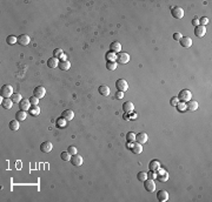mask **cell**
I'll list each match as a JSON object with an SVG mask.
<instances>
[{
    "mask_svg": "<svg viewBox=\"0 0 212 202\" xmlns=\"http://www.w3.org/2000/svg\"><path fill=\"white\" fill-rule=\"evenodd\" d=\"M178 100H180V101H183V102H188V101H190L191 100V98H192V93L189 91V90H181L180 92H179V94H178Z\"/></svg>",
    "mask_w": 212,
    "mask_h": 202,
    "instance_id": "obj_1",
    "label": "cell"
},
{
    "mask_svg": "<svg viewBox=\"0 0 212 202\" xmlns=\"http://www.w3.org/2000/svg\"><path fill=\"white\" fill-rule=\"evenodd\" d=\"M115 87L119 92H126L129 90V85H127V81L125 79H118L115 81Z\"/></svg>",
    "mask_w": 212,
    "mask_h": 202,
    "instance_id": "obj_2",
    "label": "cell"
},
{
    "mask_svg": "<svg viewBox=\"0 0 212 202\" xmlns=\"http://www.w3.org/2000/svg\"><path fill=\"white\" fill-rule=\"evenodd\" d=\"M171 14L176 19H181L184 17V10L179 6H173V7H171Z\"/></svg>",
    "mask_w": 212,
    "mask_h": 202,
    "instance_id": "obj_3",
    "label": "cell"
},
{
    "mask_svg": "<svg viewBox=\"0 0 212 202\" xmlns=\"http://www.w3.org/2000/svg\"><path fill=\"white\" fill-rule=\"evenodd\" d=\"M115 61L117 64H127L130 61V55L127 53H118L117 54V58H115Z\"/></svg>",
    "mask_w": 212,
    "mask_h": 202,
    "instance_id": "obj_4",
    "label": "cell"
},
{
    "mask_svg": "<svg viewBox=\"0 0 212 202\" xmlns=\"http://www.w3.org/2000/svg\"><path fill=\"white\" fill-rule=\"evenodd\" d=\"M143 183H144V188H145V190H146V192H148V193H152V192L156 189V185H155V182H153V180H152V179H146Z\"/></svg>",
    "mask_w": 212,
    "mask_h": 202,
    "instance_id": "obj_5",
    "label": "cell"
},
{
    "mask_svg": "<svg viewBox=\"0 0 212 202\" xmlns=\"http://www.w3.org/2000/svg\"><path fill=\"white\" fill-rule=\"evenodd\" d=\"M12 92H13V88L11 85H4L1 87V96H4V98L12 96V94H13Z\"/></svg>",
    "mask_w": 212,
    "mask_h": 202,
    "instance_id": "obj_6",
    "label": "cell"
},
{
    "mask_svg": "<svg viewBox=\"0 0 212 202\" xmlns=\"http://www.w3.org/2000/svg\"><path fill=\"white\" fill-rule=\"evenodd\" d=\"M29 41H31V39H29V37L27 34H21L17 38V42L21 46H27L29 44Z\"/></svg>",
    "mask_w": 212,
    "mask_h": 202,
    "instance_id": "obj_7",
    "label": "cell"
},
{
    "mask_svg": "<svg viewBox=\"0 0 212 202\" xmlns=\"http://www.w3.org/2000/svg\"><path fill=\"white\" fill-rule=\"evenodd\" d=\"M71 163L74 166V167H80L83 165V158L79 155V154H74L71 156Z\"/></svg>",
    "mask_w": 212,
    "mask_h": 202,
    "instance_id": "obj_8",
    "label": "cell"
},
{
    "mask_svg": "<svg viewBox=\"0 0 212 202\" xmlns=\"http://www.w3.org/2000/svg\"><path fill=\"white\" fill-rule=\"evenodd\" d=\"M206 33V27L205 26H202V25H198L195 27V35L198 37V38H202L204 37Z\"/></svg>",
    "mask_w": 212,
    "mask_h": 202,
    "instance_id": "obj_9",
    "label": "cell"
},
{
    "mask_svg": "<svg viewBox=\"0 0 212 202\" xmlns=\"http://www.w3.org/2000/svg\"><path fill=\"white\" fill-rule=\"evenodd\" d=\"M31 106H32V105H31V102H29L28 99H22V100L19 102V108H20V110H24V112L29 110Z\"/></svg>",
    "mask_w": 212,
    "mask_h": 202,
    "instance_id": "obj_10",
    "label": "cell"
},
{
    "mask_svg": "<svg viewBox=\"0 0 212 202\" xmlns=\"http://www.w3.org/2000/svg\"><path fill=\"white\" fill-rule=\"evenodd\" d=\"M45 93H46V90L43 87V86H38V87H36L33 91V95L38 99H41L45 95Z\"/></svg>",
    "mask_w": 212,
    "mask_h": 202,
    "instance_id": "obj_11",
    "label": "cell"
},
{
    "mask_svg": "<svg viewBox=\"0 0 212 202\" xmlns=\"http://www.w3.org/2000/svg\"><path fill=\"white\" fill-rule=\"evenodd\" d=\"M52 148H53V146H52V143L50 141H44L40 145V151L43 153H50L52 151Z\"/></svg>",
    "mask_w": 212,
    "mask_h": 202,
    "instance_id": "obj_12",
    "label": "cell"
},
{
    "mask_svg": "<svg viewBox=\"0 0 212 202\" xmlns=\"http://www.w3.org/2000/svg\"><path fill=\"white\" fill-rule=\"evenodd\" d=\"M179 41H180L181 47H184V48H189L192 46V39L189 37H181V39Z\"/></svg>",
    "mask_w": 212,
    "mask_h": 202,
    "instance_id": "obj_13",
    "label": "cell"
},
{
    "mask_svg": "<svg viewBox=\"0 0 212 202\" xmlns=\"http://www.w3.org/2000/svg\"><path fill=\"white\" fill-rule=\"evenodd\" d=\"M74 117V113L71 110V109H66L62 113V118L65 120V121H71Z\"/></svg>",
    "mask_w": 212,
    "mask_h": 202,
    "instance_id": "obj_14",
    "label": "cell"
},
{
    "mask_svg": "<svg viewBox=\"0 0 212 202\" xmlns=\"http://www.w3.org/2000/svg\"><path fill=\"white\" fill-rule=\"evenodd\" d=\"M157 199L159 202H165L169 200V193L166 190H159L157 193Z\"/></svg>",
    "mask_w": 212,
    "mask_h": 202,
    "instance_id": "obj_15",
    "label": "cell"
},
{
    "mask_svg": "<svg viewBox=\"0 0 212 202\" xmlns=\"http://www.w3.org/2000/svg\"><path fill=\"white\" fill-rule=\"evenodd\" d=\"M136 141L141 143V145H143V143H145V142H147V134L144 133V132H140V133L136 134Z\"/></svg>",
    "mask_w": 212,
    "mask_h": 202,
    "instance_id": "obj_16",
    "label": "cell"
},
{
    "mask_svg": "<svg viewBox=\"0 0 212 202\" xmlns=\"http://www.w3.org/2000/svg\"><path fill=\"white\" fill-rule=\"evenodd\" d=\"M185 107H186L188 110L195 112V110H197V108H198V102H197V101H193V100H190V101H188V102L185 103Z\"/></svg>",
    "mask_w": 212,
    "mask_h": 202,
    "instance_id": "obj_17",
    "label": "cell"
},
{
    "mask_svg": "<svg viewBox=\"0 0 212 202\" xmlns=\"http://www.w3.org/2000/svg\"><path fill=\"white\" fill-rule=\"evenodd\" d=\"M123 110L125 112V113H132L133 110H134V106H133V103L131 102V101H126V102H124V105H123Z\"/></svg>",
    "mask_w": 212,
    "mask_h": 202,
    "instance_id": "obj_18",
    "label": "cell"
},
{
    "mask_svg": "<svg viewBox=\"0 0 212 202\" xmlns=\"http://www.w3.org/2000/svg\"><path fill=\"white\" fill-rule=\"evenodd\" d=\"M13 101H12V99H10V98H4V100L1 101V106H3V108H5V109H11L12 108V106H13Z\"/></svg>",
    "mask_w": 212,
    "mask_h": 202,
    "instance_id": "obj_19",
    "label": "cell"
},
{
    "mask_svg": "<svg viewBox=\"0 0 212 202\" xmlns=\"http://www.w3.org/2000/svg\"><path fill=\"white\" fill-rule=\"evenodd\" d=\"M131 151H132V153H134V154H140V153L143 152L141 143H139V142H134L133 145L131 146Z\"/></svg>",
    "mask_w": 212,
    "mask_h": 202,
    "instance_id": "obj_20",
    "label": "cell"
},
{
    "mask_svg": "<svg viewBox=\"0 0 212 202\" xmlns=\"http://www.w3.org/2000/svg\"><path fill=\"white\" fill-rule=\"evenodd\" d=\"M98 92H99L101 95L107 96V95L110 94V87H108V86H106V85H101V86H99Z\"/></svg>",
    "mask_w": 212,
    "mask_h": 202,
    "instance_id": "obj_21",
    "label": "cell"
},
{
    "mask_svg": "<svg viewBox=\"0 0 212 202\" xmlns=\"http://www.w3.org/2000/svg\"><path fill=\"white\" fill-rule=\"evenodd\" d=\"M58 67L62 71H69L70 67H71V64L67 60H62V61H59V66Z\"/></svg>",
    "mask_w": 212,
    "mask_h": 202,
    "instance_id": "obj_22",
    "label": "cell"
},
{
    "mask_svg": "<svg viewBox=\"0 0 212 202\" xmlns=\"http://www.w3.org/2000/svg\"><path fill=\"white\" fill-rule=\"evenodd\" d=\"M47 66L51 67V68H55L59 66V60L57 59V58H50V59L47 60Z\"/></svg>",
    "mask_w": 212,
    "mask_h": 202,
    "instance_id": "obj_23",
    "label": "cell"
},
{
    "mask_svg": "<svg viewBox=\"0 0 212 202\" xmlns=\"http://www.w3.org/2000/svg\"><path fill=\"white\" fill-rule=\"evenodd\" d=\"M120 51H122V45H120V42L119 41H113L111 44V52L120 53Z\"/></svg>",
    "mask_w": 212,
    "mask_h": 202,
    "instance_id": "obj_24",
    "label": "cell"
},
{
    "mask_svg": "<svg viewBox=\"0 0 212 202\" xmlns=\"http://www.w3.org/2000/svg\"><path fill=\"white\" fill-rule=\"evenodd\" d=\"M159 167H160V163H159V161H157V160H152V161L150 162V165H148L150 170H152V171L157 170Z\"/></svg>",
    "mask_w": 212,
    "mask_h": 202,
    "instance_id": "obj_25",
    "label": "cell"
},
{
    "mask_svg": "<svg viewBox=\"0 0 212 202\" xmlns=\"http://www.w3.org/2000/svg\"><path fill=\"white\" fill-rule=\"evenodd\" d=\"M25 119H26V112H24V110L17 112V114H15V120H18L20 122V121H24Z\"/></svg>",
    "mask_w": 212,
    "mask_h": 202,
    "instance_id": "obj_26",
    "label": "cell"
},
{
    "mask_svg": "<svg viewBox=\"0 0 212 202\" xmlns=\"http://www.w3.org/2000/svg\"><path fill=\"white\" fill-rule=\"evenodd\" d=\"M137 179H138V181L144 182V181L147 179V173H145V171H139L138 174H137Z\"/></svg>",
    "mask_w": 212,
    "mask_h": 202,
    "instance_id": "obj_27",
    "label": "cell"
},
{
    "mask_svg": "<svg viewBox=\"0 0 212 202\" xmlns=\"http://www.w3.org/2000/svg\"><path fill=\"white\" fill-rule=\"evenodd\" d=\"M29 113L32 115H38L40 113V108L38 107V105H32L31 108H29Z\"/></svg>",
    "mask_w": 212,
    "mask_h": 202,
    "instance_id": "obj_28",
    "label": "cell"
},
{
    "mask_svg": "<svg viewBox=\"0 0 212 202\" xmlns=\"http://www.w3.org/2000/svg\"><path fill=\"white\" fill-rule=\"evenodd\" d=\"M8 126H10L11 131H18L19 129V121L18 120H12Z\"/></svg>",
    "mask_w": 212,
    "mask_h": 202,
    "instance_id": "obj_29",
    "label": "cell"
},
{
    "mask_svg": "<svg viewBox=\"0 0 212 202\" xmlns=\"http://www.w3.org/2000/svg\"><path fill=\"white\" fill-rule=\"evenodd\" d=\"M106 68L108 71H114L117 68V61H107L106 62Z\"/></svg>",
    "mask_w": 212,
    "mask_h": 202,
    "instance_id": "obj_30",
    "label": "cell"
},
{
    "mask_svg": "<svg viewBox=\"0 0 212 202\" xmlns=\"http://www.w3.org/2000/svg\"><path fill=\"white\" fill-rule=\"evenodd\" d=\"M11 99H12V101L15 102V103H19V102L22 100V98H21V95H20L19 93H13L12 96H11Z\"/></svg>",
    "mask_w": 212,
    "mask_h": 202,
    "instance_id": "obj_31",
    "label": "cell"
},
{
    "mask_svg": "<svg viewBox=\"0 0 212 202\" xmlns=\"http://www.w3.org/2000/svg\"><path fill=\"white\" fill-rule=\"evenodd\" d=\"M60 158H62V160H64V161H69V160H71V154L66 151V152H62L60 153Z\"/></svg>",
    "mask_w": 212,
    "mask_h": 202,
    "instance_id": "obj_32",
    "label": "cell"
},
{
    "mask_svg": "<svg viewBox=\"0 0 212 202\" xmlns=\"http://www.w3.org/2000/svg\"><path fill=\"white\" fill-rule=\"evenodd\" d=\"M63 54H64V52H63V49H60V48H55L54 51H53V55H54V58H60V56H63Z\"/></svg>",
    "mask_w": 212,
    "mask_h": 202,
    "instance_id": "obj_33",
    "label": "cell"
},
{
    "mask_svg": "<svg viewBox=\"0 0 212 202\" xmlns=\"http://www.w3.org/2000/svg\"><path fill=\"white\" fill-rule=\"evenodd\" d=\"M6 42H7V45H13L14 42H17V38L14 35H8L6 38Z\"/></svg>",
    "mask_w": 212,
    "mask_h": 202,
    "instance_id": "obj_34",
    "label": "cell"
},
{
    "mask_svg": "<svg viewBox=\"0 0 212 202\" xmlns=\"http://www.w3.org/2000/svg\"><path fill=\"white\" fill-rule=\"evenodd\" d=\"M126 139H127V141H129V142L136 141V134H134L133 132H129V133L126 134Z\"/></svg>",
    "mask_w": 212,
    "mask_h": 202,
    "instance_id": "obj_35",
    "label": "cell"
},
{
    "mask_svg": "<svg viewBox=\"0 0 212 202\" xmlns=\"http://www.w3.org/2000/svg\"><path fill=\"white\" fill-rule=\"evenodd\" d=\"M28 100H29V102H31V105H38L40 99H38V98H36V96L33 95V96H31V98H29Z\"/></svg>",
    "mask_w": 212,
    "mask_h": 202,
    "instance_id": "obj_36",
    "label": "cell"
},
{
    "mask_svg": "<svg viewBox=\"0 0 212 202\" xmlns=\"http://www.w3.org/2000/svg\"><path fill=\"white\" fill-rule=\"evenodd\" d=\"M157 178H158V180H159L160 182H165V181H167V179H169L167 173H164V176H163V175H159V176H157Z\"/></svg>",
    "mask_w": 212,
    "mask_h": 202,
    "instance_id": "obj_37",
    "label": "cell"
},
{
    "mask_svg": "<svg viewBox=\"0 0 212 202\" xmlns=\"http://www.w3.org/2000/svg\"><path fill=\"white\" fill-rule=\"evenodd\" d=\"M198 20H199V25H202V26H205V25L209 22V19L205 18V17H202V18L198 19Z\"/></svg>",
    "mask_w": 212,
    "mask_h": 202,
    "instance_id": "obj_38",
    "label": "cell"
},
{
    "mask_svg": "<svg viewBox=\"0 0 212 202\" xmlns=\"http://www.w3.org/2000/svg\"><path fill=\"white\" fill-rule=\"evenodd\" d=\"M67 152H69L71 155H74V154H77V148H76L74 146H70L69 149H67Z\"/></svg>",
    "mask_w": 212,
    "mask_h": 202,
    "instance_id": "obj_39",
    "label": "cell"
},
{
    "mask_svg": "<svg viewBox=\"0 0 212 202\" xmlns=\"http://www.w3.org/2000/svg\"><path fill=\"white\" fill-rule=\"evenodd\" d=\"M178 101H179V100H178V98H177V96H173V98L170 100V105H171V106H177Z\"/></svg>",
    "mask_w": 212,
    "mask_h": 202,
    "instance_id": "obj_40",
    "label": "cell"
},
{
    "mask_svg": "<svg viewBox=\"0 0 212 202\" xmlns=\"http://www.w3.org/2000/svg\"><path fill=\"white\" fill-rule=\"evenodd\" d=\"M177 108H178V112H184V109H185L186 107H185L184 103H179V102H178V103H177Z\"/></svg>",
    "mask_w": 212,
    "mask_h": 202,
    "instance_id": "obj_41",
    "label": "cell"
},
{
    "mask_svg": "<svg viewBox=\"0 0 212 202\" xmlns=\"http://www.w3.org/2000/svg\"><path fill=\"white\" fill-rule=\"evenodd\" d=\"M65 120L62 118V119H58V121H57V126H60V127H63V126H65Z\"/></svg>",
    "mask_w": 212,
    "mask_h": 202,
    "instance_id": "obj_42",
    "label": "cell"
},
{
    "mask_svg": "<svg viewBox=\"0 0 212 202\" xmlns=\"http://www.w3.org/2000/svg\"><path fill=\"white\" fill-rule=\"evenodd\" d=\"M155 178H157V175L155 174V171L151 170V171H150V174H147V179H152V180H153Z\"/></svg>",
    "mask_w": 212,
    "mask_h": 202,
    "instance_id": "obj_43",
    "label": "cell"
},
{
    "mask_svg": "<svg viewBox=\"0 0 212 202\" xmlns=\"http://www.w3.org/2000/svg\"><path fill=\"white\" fill-rule=\"evenodd\" d=\"M173 39H174V40H177V41H179V40L181 39V34H180V33H178V32H177V33H174V34H173Z\"/></svg>",
    "mask_w": 212,
    "mask_h": 202,
    "instance_id": "obj_44",
    "label": "cell"
},
{
    "mask_svg": "<svg viewBox=\"0 0 212 202\" xmlns=\"http://www.w3.org/2000/svg\"><path fill=\"white\" fill-rule=\"evenodd\" d=\"M123 95H124V93H123V92H119V91H118V92L115 93V98H117V99H122V98H123Z\"/></svg>",
    "mask_w": 212,
    "mask_h": 202,
    "instance_id": "obj_45",
    "label": "cell"
},
{
    "mask_svg": "<svg viewBox=\"0 0 212 202\" xmlns=\"http://www.w3.org/2000/svg\"><path fill=\"white\" fill-rule=\"evenodd\" d=\"M192 24H193L195 26H198V25H199V20H198V18H195V19L192 20Z\"/></svg>",
    "mask_w": 212,
    "mask_h": 202,
    "instance_id": "obj_46",
    "label": "cell"
}]
</instances>
